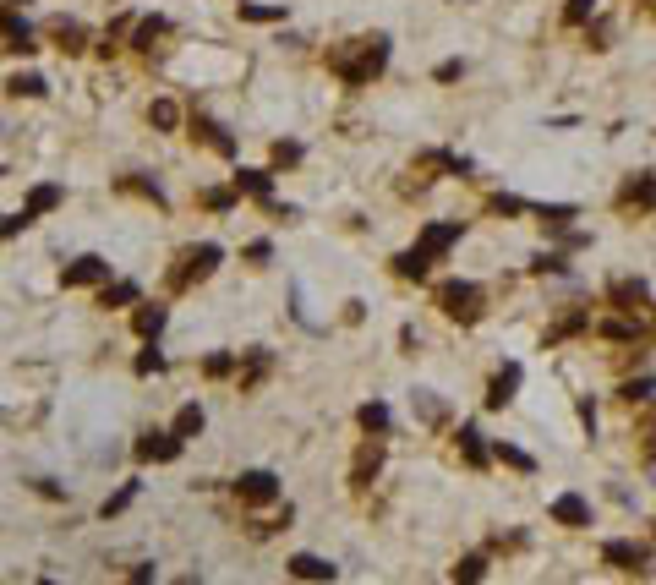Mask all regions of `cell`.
<instances>
[{
    "label": "cell",
    "instance_id": "1",
    "mask_svg": "<svg viewBox=\"0 0 656 585\" xmlns=\"http://www.w3.org/2000/svg\"><path fill=\"white\" fill-rule=\"evenodd\" d=\"M389 55H394L389 33H361V39H345L339 50H328V72L345 88H372L389 72Z\"/></svg>",
    "mask_w": 656,
    "mask_h": 585
},
{
    "label": "cell",
    "instance_id": "2",
    "mask_svg": "<svg viewBox=\"0 0 656 585\" xmlns=\"http://www.w3.org/2000/svg\"><path fill=\"white\" fill-rule=\"evenodd\" d=\"M225 241H192V247H181L175 252V263H170V274H164V290L170 296H186V290H197V285H208V279L225 268Z\"/></svg>",
    "mask_w": 656,
    "mask_h": 585
},
{
    "label": "cell",
    "instance_id": "3",
    "mask_svg": "<svg viewBox=\"0 0 656 585\" xmlns=\"http://www.w3.org/2000/svg\"><path fill=\"white\" fill-rule=\"evenodd\" d=\"M432 307L443 312L449 323H460V329H476V323L487 318V290L476 285V279H438L432 285Z\"/></svg>",
    "mask_w": 656,
    "mask_h": 585
},
{
    "label": "cell",
    "instance_id": "4",
    "mask_svg": "<svg viewBox=\"0 0 656 585\" xmlns=\"http://www.w3.org/2000/svg\"><path fill=\"white\" fill-rule=\"evenodd\" d=\"M181 132H192V143H203L208 154L230 159V165L241 159V137L230 132V126L219 121V115H203V110H192V115H186V126H181Z\"/></svg>",
    "mask_w": 656,
    "mask_h": 585
},
{
    "label": "cell",
    "instance_id": "5",
    "mask_svg": "<svg viewBox=\"0 0 656 585\" xmlns=\"http://www.w3.org/2000/svg\"><path fill=\"white\" fill-rule=\"evenodd\" d=\"M230 493H236L246 509H268V503H279V493H285V482H279L274 465H252V471L230 476Z\"/></svg>",
    "mask_w": 656,
    "mask_h": 585
},
{
    "label": "cell",
    "instance_id": "6",
    "mask_svg": "<svg viewBox=\"0 0 656 585\" xmlns=\"http://www.w3.org/2000/svg\"><path fill=\"white\" fill-rule=\"evenodd\" d=\"M181 454H186V443L175 438L170 427H143V432L132 438V460H137V465H175Z\"/></svg>",
    "mask_w": 656,
    "mask_h": 585
},
{
    "label": "cell",
    "instance_id": "7",
    "mask_svg": "<svg viewBox=\"0 0 656 585\" xmlns=\"http://www.w3.org/2000/svg\"><path fill=\"white\" fill-rule=\"evenodd\" d=\"M651 542H635V536H613L602 542V564L618 569V575H651Z\"/></svg>",
    "mask_w": 656,
    "mask_h": 585
},
{
    "label": "cell",
    "instance_id": "8",
    "mask_svg": "<svg viewBox=\"0 0 656 585\" xmlns=\"http://www.w3.org/2000/svg\"><path fill=\"white\" fill-rule=\"evenodd\" d=\"M104 279H115V263L104 252H77L72 263L61 268V290H99Z\"/></svg>",
    "mask_w": 656,
    "mask_h": 585
},
{
    "label": "cell",
    "instance_id": "9",
    "mask_svg": "<svg viewBox=\"0 0 656 585\" xmlns=\"http://www.w3.org/2000/svg\"><path fill=\"white\" fill-rule=\"evenodd\" d=\"M602 307H607V312H629V318H635L640 307H651V285H646L640 274H618V279H607Z\"/></svg>",
    "mask_w": 656,
    "mask_h": 585
},
{
    "label": "cell",
    "instance_id": "10",
    "mask_svg": "<svg viewBox=\"0 0 656 585\" xmlns=\"http://www.w3.org/2000/svg\"><path fill=\"white\" fill-rule=\"evenodd\" d=\"M547 520L564 525V531H591V525H596V503L585 498V493H574V487H564V493L547 503Z\"/></svg>",
    "mask_w": 656,
    "mask_h": 585
},
{
    "label": "cell",
    "instance_id": "11",
    "mask_svg": "<svg viewBox=\"0 0 656 585\" xmlns=\"http://www.w3.org/2000/svg\"><path fill=\"white\" fill-rule=\"evenodd\" d=\"M460 241H465V219H427V225L416 230V247L427 252L432 263H443Z\"/></svg>",
    "mask_w": 656,
    "mask_h": 585
},
{
    "label": "cell",
    "instance_id": "12",
    "mask_svg": "<svg viewBox=\"0 0 656 585\" xmlns=\"http://www.w3.org/2000/svg\"><path fill=\"white\" fill-rule=\"evenodd\" d=\"M236 356H241V367H236V389L241 394H257L268 383V372L279 367V356L268 345H246V350H236Z\"/></svg>",
    "mask_w": 656,
    "mask_h": 585
},
{
    "label": "cell",
    "instance_id": "13",
    "mask_svg": "<svg viewBox=\"0 0 656 585\" xmlns=\"http://www.w3.org/2000/svg\"><path fill=\"white\" fill-rule=\"evenodd\" d=\"M449 438H454V454H460L471 471H487V465H492V438L482 432V421H460Z\"/></svg>",
    "mask_w": 656,
    "mask_h": 585
},
{
    "label": "cell",
    "instance_id": "14",
    "mask_svg": "<svg viewBox=\"0 0 656 585\" xmlns=\"http://www.w3.org/2000/svg\"><path fill=\"white\" fill-rule=\"evenodd\" d=\"M520 383H525V367H520V361H503V367L487 378L482 405H487V411H509V405L520 400Z\"/></svg>",
    "mask_w": 656,
    "mask_h": 585
},
{
    "label": "cell",
    "instance_id": "15",
    "mask_svg": "<svg viewBox=\"0 0 656 585\" xmlns=\"http://www.w3.org/2000/svg\"><path fill=\"white\" fill-rule=\"evenodd\" d=\"M230 186H236L241 203H268V197H274V186H279V175L268 170V165H241V159H236V175H230Z\"/></svg>",
    "mask_w": 656,
    "mask_h": 585
},
{
    "label": "cell",
    "instance_id": "16",
    "mask_svg": "<svg viewBox=\"0 0 656 585\" xmlns=\"http://www.w3.org/2000/svg\"><path fill=\"white\" fill-rule=\"evenodd\" d=\"M137 301H143V279H126V274L104 279V285L93 290V307L99 312H132Z\"/></svg>",
    "mask_w": 656,
    "mask_h": 585
},
{
    "label": "cell",
    "instance_id": "17",
    "mask_svg": "<svg viewBox=\"0 0 656 585\" xmlns=\"http://www.w3.org/2000/svg\"><path fill=\"white\" fill-rule=\"evenodd\" d=\"M44 33H50V44L61 55H88V44H93V33H88V22H77V17H50L44 22Z\"/></svg>",
    "mask_w": 656,
    "mask_h": 585
},
{
    "label": "cell",
    "instance_id": "18",
    "mask_svg": "<svg viewBox=\"0 0 656 585\" xmlns=\"http://www.w3.org/2000/svg\"><path fill=\"white\" fill-rule=\"evenodd\" d=\"M383 454H389V438H361V449H356V465H350V487H356V493H367V487L378 482V471H383Z\"/></svg>",
    "mask_w": 656,
    "mask_h": 585
},
{
    "label": "cell",
    "instance_id": "19",
    "mask_svg": "<svg viewBox=\"0 0 656 585\" xmlns=\"http://www.w3.org/2000/svg\"><path fill=\"white\" fill-rule=\"evenodd\" d=\"M126 318H132V334L137 339H164V329H170V301L164 296H154V301H137L132 312H126Z\"/></svg>",
    "mask_w": 656,
    "mask_h": 585
},
{
    "label": "cell",
    "instance_id": "20",
    "mask_svg": "<svg viewBox=\"0 0 656 585\" xmlns=\"http://www.w3.org/2000/svg\"><path fill=\"white\" fill-rule=\"evenodd\" d=\"M285 569H290V580H301V585H334L339 580V564L323 553H290Z\"/></svg>",
    "mask_w": 656,
    "mask_h": 585
},
{
    "label": "cell",
    "instance_id": "21",
    "mask_svg": "<svg viewBox=\"0 0 656 585\" xmlns=\"http://www.w3.org/2000/svg\"><path fill=\"white\" fill-rule=\"evenodd\" d=\"M164 33H170V17H164V11H148V17H132V33H126V50H132V55H154Z\"/></svg>",
    "mask_w": 656,
    "mask_h": 585
},
{
    "label": "cell",
    "instance_id": "22",
    "mask_svg": "<svg viewBox=\"0 0 656 585\" xmlns=\"http://www.w3.org/2000/svg\"><path fill=\"white\" fill-rule=\"evenodd\" d=\"M115 192H121V197H143V203H154V208H170L164 186H159L148 170H126V175H115Z\"/></svg>",
    "mask_w": 656,
    "mask_h": 585
},
{
    "label": "cell",
    "instance_id": "23",
    "mask_svg": "<svg viewBox=\"0 0 656 585\" xmlns=\"http://www.w3.org/2000/svg\"><path fill=\"white\" fill-rule=\"evenodd\" d=\"M148 126H154L159 137H175L186 126V104L170 99V93H159V99H148Z\"/></svg>",
    "mask_w": 656,
    "mask_h": 585
},
{
    "label": "cell",
    "instance_id": "24",
    "mask_svg": "<svg viewBox=\"0 0 656 585\" xmlns=\"http://www.w3.org/2000/svg\"><path fill=\"white\" fill-rule=\"evenodd\" d=\"M22 208H28V214H39V219H50L55 208H66V186H61V181H33L28 192H22Z\"/></svg>",
    "mask_w": 656,
    "mask_h": 585
},
{
    "label": "cell",
    "instance_id": "25",
    "mask_svg": "<svg viewBox=\"0 0 656 585\" xmlns=\"http://www.w3.org/2000/svg\"><path fill=\"white\" fill-rule=\"evenodd\" d=\"M0 93H6V99H28V104H39V99H50V77L44 72H11L6 83H0Z\"/></svg>",
    "mask_w": 656,
    "mask_h": 585
},
{
    "label": "cell",
    "instance_id": "26",
    "mask_svg": "<svg viewBox=\"0 0 656 585\" xmlns=\"http://www.w3.org/2000/svg\"><path fill=\"white\" fill-rule=\"evenodd\" d=\"M356 427L367 432V438H389V432H394V405H389V400L356 405Z\"/></svg>",
    "mask_w": 656,
    "mask_h": 585
},
{
    "label": "cell",
    "instance_id": "27",
    "mask_svg": "<svg viewBox=\"0 0 656 585\" xmlns=\"http://www.w3.org/2000/svg\"><path fill=\"white\" fill-rule=\"evenodd\" d=\"M170 432H175L181 443H197V438H203V432H208V411H203V400H186L181 411L170 416Z\"/></svg>",
    "mask_w": 656,
    "mask_h": 585
},
{
    "label": "cell",
    "instance_id": "28",
    "mask_svg": "<svg viewBox=\"0 0 656 585\" xmlns=\"http://www.w3.org/2000/svg\"><path fill=\"white\" fill-rule=\"evenodd\" d=\"M492 465H503V471H514V476H536V454H525L520 443H509V438H492Z\"/></svg>",
    "mask_w": 656,
    "mask_h": 585
},
{
    "label": "cell",
    "instance_id": "29",
    "mask_svg": "<svg viewBox=\"0 0 656 585\" xmlns=\"http://www.w3.org/2000/svg\"><path fill=\"white\" fill-rule=\"evenodd\" d=\"M389 268H394V279H416V285H427V279H432V257L421 252V247L394 252V257H389Z\"/></svg>",
    "mask_w": 656,
    "mask_h": 585
},
{
    "label": "cell",
    "instance_id": "30",
    "mask_svg": "<svg viewBox=\"0 0 656 585\" xmlns=\"http://www.w3.org/2000/svg\"><path fill=\"white\" fill-rule=\"evenodd\" d=\"M531 214L542 219V230H547V236H564V230H574L580 208H574V203H531Z\"/></svg>",
    "mask_w": 656,
    "mask_h": 585
},
{
    "label": "cell",
    "instance_id": "31",
    "mask_svg": "<svg viewBox=\"0 0 656 585\" xmlns=\"http://www.w3.org/2000/svg\"><path fill=\"white\" fill-rule=\"evenodd\" d=\"M580 334H591V307H569L564 318L547 329V339L542 345H564V339H580Z\"/></svg>",
    "mask_w": 656,
    "mask_h": 585
},
{
    "label": "cell",
    "instance_id": "32",
    "mask_svg": "<svg viewBox=\"0 0 656 585\" xmlns=\"http://www.w3.org/2000/svg\"><path fill=\"white\" fill-rule=\"evenodd\" d=\"M236 367H241L236 350H208V356L197 361V372H203L208 383H236Z\"/></svg>",
    "mask_w": 656,
    "mask_h": 585
},
{
    "label": "cell",
    "instance_id": "33",
    "mask_svg": "<svg viewBox=\"0 0 656 585\" xmlns=\"http://www.w3.org/2000/svg\"><path fill=\"white\" fill-rule=\"evenodd\" d=\"M236 17L252 22V28H268V22H285L290 6L285 0H274V6H263V0H236Z\"/></svg>",
    "mask_w": 656,
    "mask_h": 585
},
{
    "label": "cell",
    "instance_id": "34",
    "mask_svg": "<svg viewBox=\"0 0 656 585\" xmlns=\"http://www.w3.org/2000/svg\"><path fill=\"white\" fill-rule=\"evenodd\" d=\"M132 372L137 378H164V372H170V356H164L159 339H143V350L132 356Z\"/></svg>",
    "mask_w": 656,
    "mask_h": 585
},
{
    "label": "cell",
    "instance_id": "35",
    "mask_svg": "<svg viewBox=\"0 0 656 585\" xmlns=\"http://www.w3.org/2000/svg\"><path fill=\"white\" fill-rule=\"evenodd\" d=\"M487 569H492V558H487V553H465V558H454L449 585H482V580H487Z\"/></svg>",
    "mask_w": 656,
    "mask_h": 585
},
{
    "label": "cell",
    "instance_id": "36",
    "mask_svg": "<svg viewBox=\"0 0 656 585\" xmlns=\"http://www.w3.org/2000/svg\"><path fill=\"white\" fill-rule=\"evenodd\" d=\"M137 493H143V476H126V482H121L110 498L99 503V520H115V514H126V509L137 503Z\"/></svg>",
    "mask_w": 656,
    "mask_h": 585
},
{
    "label": "cell",
    "instance_id": "37",
    "mask_svg": "<svg viewBox=\"0 0 656 585\" xmlns=\"http://www.w3.org/2000/svg\"><path fill=\"white\" fill-rule=\"evenodd\" d=\"M410 411H416V421H421V427H443V416H449V405H443L432 389H416V394H410Z\"/></svg>",
    "mask_w": 656,
    "mask_h": 585
},
{
    "label": "cell",
    "instance_id": "38",
    "mask_svg": "<svg viewBox=\"0 0 656 585\" xmlns=\"http://www.w3.org/2000/svg\"><path fill=\"white\" fill-rule=\"evenodd\" d=\"M301 159H307V148H301L296 143V137H274V148H268V170H296L301 165Z\"/></svg>",
    "mask_w": 656,
    "mask_h": 585
},
{
    "label": "cell",
    "instance_id": "39",
    "mask_svg": "<svg viewBox=\"0 0 656 585\" xmlns=\"http://www.w3.org/2000/svg\"><path fill=\"white\" fill-rule=\"evenodd\" d=\"M197 203H203L208 214L225 219V214H236V208H241V197H236V186H203V192H197Z\"/></svg>",
    "mask_w": 656,
    "mask_h": 585
},
{
    "label": "cell",
    "instance_id": "40",
    "mask_svg": "<svg viewBox=\"0 0 656 585\" xmlns=\"http://www.w3.org/2000/svg\"><path fill=\"white\" fill-rule=\"evenodd\" d=\"M39 225V214H28V208H11V214H0V247L17 236H28V230Z\"/></svg>",
    "mask_w": 656,
    "mask_h": 585
},
{
    "label": "cell",
    "instance_id": "41",
    "mask_svg": "<svg viewBox=\"0 0 656 585\" xmlns=\"http://www.w3.org/2000/svg\"><path fill=\"white\" fill-rule=\"evenodd\" d=\"M651 394H656V372H640V378L618 383V400H624V405H646Z\"/></svg>",
    "mask_w": 656,
    "mask_h": 585
},
{
    "label": "cell",
    "instance_id": "42",
    "mask_svg": "<svg viewBox=\"0 0 656 585\" xmlns=\"http://www.w3.org/2000/svg\"><path fill=\"white\" fill-rule=\"evenodd\" d=\"M487 214H498V219H525V214H531V203H525V197H514V192H492V197H487Z\"/></svg>",
    "mask_w": 656,
    "mask_h": 585
},
{
    "label": "cell",
    "instance_id": "43",
    "mask_svg": "<svg viewBox=\"0 0 656 585\" xmlns=\"http://www.w3.org/2000/svg\"><path fill=\"white\" fill-rule=\"evenodd\" d=\"M241 263H246V268H268V263H274V241H268V236L246 241V247H241Z\"/></svg>",
    "mask_w": 656,
    "mask_h": 585
},
{
    "label": "cell",
    "instance_id": "44",
    "mask_svg": "<svg viewBox=\"0 0 656 585\" xmlns=\"http://www.w3.org/2000/svg\"><path fill=\"white\" fill-rule=\"evenodd\" d=\"M596 11H602V0H569V6H564V28H585Z\"/></svg>",
    "mask_w": 656,
    "mask_h": 585
},
{
    "label": "cell",
    "instance_id": "45",
    "mask_svg": "<svg viewBox=\"0 0 656 585\" xmlns=\"http://www.w3.org/2000/svg\"><path fill=\"white\" fill-rule=\"evenodd\" d=\"M531 274H569V252H536L531 257Z\"/></svg>",
    "mask_w": 656,
    "mask_h": 585
},
{
    "label": "cell",
    "instance_id": "46",
    "mask_svg": "<svg viewBox=\"0 0 656 585\" xmlns=\"http://www.w3.org/2000/svg\"><path fill=\"white\" fill-rule=\"evenodd\" d=\"M28 487H33V493H39L44 503H72V493H66V487H61V482H55V476H33V482H28Z\"/></svg>",
    "mask_w": 656,
    "mask_h": 585
},
{
    "label": "cell",
    "instance_id": "47",
    "mask_svg": "<svg viewBox=\"0 0 656 585\" xmlns=\"http://www.w3.org/2000/svg\"><path fill=\"white\" fill-rule=\"evenodd\" d=\"M460 77H465V61H460V55H454V61H438V66H432V83H460Z\"/></svg>",
    "mask_w": 656,
    "mask_h": 585
},
{
    "label": "cell",
    "instance_id": "48",
    "mask_svg": "<svg viewBox=\"0 0 656 585\" xmlns=\"http://www.w3.org/2000/svg\"><path fill=\"white\" fill-rule=\"evenodd\" d=\"M126 585H159V564H132Z\"/></svg>",
    "mask_w": 656,
    "mask_h": 585
},
{
    "label": "cell",
    "instance_id": "49",
    "mask_svg": "<svg viewBox=\"0 0 656 585\" xmlns=\"http://www.w3.org/2000/svg\"><path fill=\"white\" fill-rule=\"evenodd\" d=\"M574 411H580V427H585V432H591V438H596V400H580V405H574Z\"/></svg>",
    "mask_w": 656,
    "mask_h": 585
},
{
    "label": "cell",
    "instance_id": "50",
    "mask_svg": "<svg viewBox=\"0 0 656 585\" xmlns=\"http://www.w3.org/2000/svg\"><path fill=\"white\" fill-rule=\"evenodd\" d=\"M400 345H405V356H416V345H421V334H416V329H410V323H405V329H400Z\"/></svg>",
    "mask_w": 656,
    "mask_h": 585
},
{
    "label": "cell",
    "instance_id": "51",
    "mask_svg": "<svg viewBox=\"0 0 656 585\" xmlns=\"http://www.w3.org/2000/svg\"><path fill=\"white\" fill-rule=\"evenodd\" d=\"M367 318V301H345V323H361Z\"/></svg>",
    "mask_w": 656,
    "mask_h": 585
},
{
    "label": "cell",
    "instance_id": "52",
    "mask_svg": "<svg viewBox=\"0 0 656 585\" xmlns=\"http://www.w3.org/2000/svg\"><path fill=\"white\" fill-rule=\"evenodd\" d=\"M0 6H17V11H28V6H33V0H0Z\"/></svg>",
    "mask_w": 656,
    "mask_h": 585
},
{
    "label": "cell",
    "instance_id": "53",
    "mask_svg": "<svg viewBox=\"0 0 656 585\" xmlns=\"http://www.w3.org/2000/svg\"><path fill=\"white\" fill-rule=\"evenodd\" d=\"M175 585H203V580H197V575H186V580H175Z\"/></svg>",
    "mask_w": 656,
    "mask_h": 585
},
{
    "label": "cell",
    "instance_id": "54",
    "mask_svg": "<svg viewBox=\"0 0 656 585\" xmlns=\"http://www.w3.org/2000/svg\"><path fill=\"white\" fill-rule=\"evenodd\" d=\"M0 181H6V165H0Z\"/></svg>",
    "mask_w": 656,
    "mask_h": 585
},
{
    "label": "cell",
    "instance_id": "55",
    "mask_svg": "<svg viewBox=\"0 0 656 585\" xmlns=\"http://www.w3.org/2000/svg\"><path fill=\"white\" fill-rule=\"evenodd\" d=\"M0 132H6V126H0Z\"/></svg>",
    "mask_w": 656,
    "mask_h": 585
}]
</instances>
